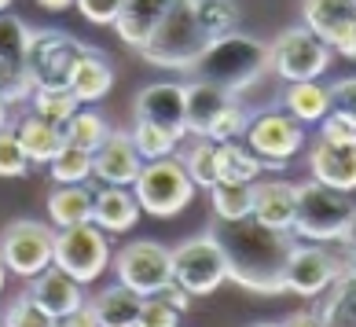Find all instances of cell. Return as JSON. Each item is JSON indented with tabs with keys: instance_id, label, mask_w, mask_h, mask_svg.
I'll list each match as a JSON object with an SVG mask.
<instances>
[{
	"instance_id": "1",
	"label": "cell",
	"mask_w": 356,
	"mask_h": 327,
	"mask_svg": "<svg viewBox=\"0 0 356 327\" xmlns=\"http://www.w3.org/2000/svg\"><path fill=\"white\" fill-rule=\"evenodd\" d=\"M209 232L217 235L228 261V280L254 294H286V265L290 254L298 250L294 232L268 228L254 217L213 221Z\"/></svg>"
},
{
	"instance_id": "2",
	"label": "cell",
	"mask_w": 356,
	"mask_h": 327,
	"mask_svg": "<svg viewBox=\"0 0 356 327\" xmlns=\"http://www.w3.org/2000/svg\"><path fill=\"white\" fill-rule=\"evenodd\" d=\"M268 70H272L268 67V45L257 41V37H250V33H239V30L213 37L206 48V56L195 63V74H199L202 81L217 85L232 96L254 88Z\"/></svg>"
},
{
	"instance_id": "3",
	"label": "cell",
	"mask_w": 356,
	"mask_h": 327,
	"mask_svg": "<svg viewBox=\"0 0 356 327\" xmlns=\"http://www.w3.org/2000/svg\"><path fill=\"white\" fill-rule=\"evenodd\" d=\"M298 188V210H294V232L305 243H341L349 235L356 217L353 191L327 188L320 180H301Z\"/></svg>"
},
{
	"instance_id": "4",
	"label": "cell",
	"mask_w": 356,
	"mask_h": 327,
	"mask_svg": "<svg viewBox=\"0 0 356 327\" xmlns=\"http://www.w3.org/2000/svg\"><path fill=\"white\" fill-rule=\"evenodd\" d=\"M209 41H213V37L202 30L191 0H184V4H177L162 22H158V30L151 33V41L140 48V56H143V63H151L158 70H195V63L206 56Z\"/></svg>"
},
{
	"instance_id": "5",
	"label": "cell",
	"mask_w": 356,
	"mask_h": 327,
	"mask_svg": "<svg viewBox=\"0 0 356 327\" xmlns=\"http://www.w3.org/2000/svg\"><path fill=\"white\" fill-rule=\"evenodd\" d=\"M133 191H136V202L143 214L165 221V217H177L180 210H188L199 188L188 177L184 162L177 154H169V159H158V162H143Z\"/></svg>"
},
{
	"instance_id": "6",
	"label": "cell",
	"mask_w": 356,
	"mask_h": 327,
	"mask_svg": "<svg viewBox=\"0 0 356 327\" xmlns=\"http://www.w3.org/2000/svg\"><path fill=\"white\" fill-rule=\"evenodd\" d=\"M334 51L331 45L323 41V37H316L305 22L301 26H290L283 30L275 41L268 45V67L275 77H283V81H320L331 67Z\"/></svg>"
},
{
	"instance_id": "7",
	"label": "cell",
	"mask_w": 356,
	"mask_h": 327,
	"mask_svg": "<svg viewBox=\"0 0 356 327\" xmlns=\"http://www.w3.org/2000/svg\"><path fill=\"white\" fill-rule=\"evenodd\" d=\"M88 45H81L74 33L56 30V26H41V30H30V51H26V63H30V77L33 88H70V74L81 59V51Z\"/></svg>"
},
{
	"instance_id": "8",
	"label": "cell",
	"mask_w": 356,
	"mask_h": 327,
	"mask_svg": "<svg viewBox=\"0 0 356 327\" xmlns=\"http://www.w3.org/2000/svg\"><path fill=\"white\" fill-rule=\"evenodd\" d=\"M111 261H114V250H111L107 232L99 225H92V221L56 232V261L51 265L63 269L67 276H74L77 283L99 280Z\"/></svg>"
},
{
	"instance_id": "9",
	"label": "cell",
	"mask_w": 356,
	"mask_h": 327,
	"mask_svg": "<svg viewBox=\"0 0 356 327\" xmlns=\"http://www.w3.org/2000/svg\"><path fill=\"white\" fill-rule=\"evenodd\" d=\"M173 280L188 291L191 298H206L228 280V261L213 232L191 235L173 250Z\"/></svg>"
},
{
	"instance_id": "10",
	"label": "cell",
	"mask_w": 356,
	"mask_h": 327,
	"mask_svg": "<svg viewBox=\"0 0 356 327\" xmlns=\"http://www.w3.org/2000/svg\"><path fill=\"white\" fill-rule=\"evenodd\" d=\"M243 140L265 162V169H286L290 159L305 147V125L298 118H290L283 107L280 111H254Z\"/></svg>"
},
{
	"instance_id": "11",
	"label": "cell",
	"mask_w": 356,
	"mask_h": 327,
	"mask_svg": "<svg viewBox=\"0 0 356 327\" xmlns=\"http://www.w3.org/2000/svg\"><path fill=\"white\" fill-rule=\"evenodd\" d=\"M0 257L11 276L33 280L56 261V228L44 221H11L0 235Z\"/></svg>"
},
{
	"instance_id": "12",
	"label": "cell",
	"mask_w": 356,
	"mask_h": 327,
	"mask_svg": "<svg viewBox=\"0 0 356 327\" xmlns=\"http://www.w3.org/2000/svg\"><path fill=\"white\" fill-rule=\"evenodd\" d=\"M114 272L118 283H125L140 298H151L165 283H173V250L154 239H136L114 254Z\"/></svg>"
},
{
	"instance_id": "13",
	"label": "cell",
	"mask_w": 356,
	"mask_h": 327,
	"mask_svg": "<svg viewBox=\"0 0 356 327\" xmlns=\"http://www.w3.org/2000/svg\"><path fill=\"white\" fill-rule=\"evenodd\" d=\"M30 26L15 15H0V99L8 103H30L33 77H30Z\"/></svg>"
},
{
	"instance_id": "14",
	"label": "cell",
	"mask_w": 356,
	"mask_h": 327,
	"mask_svg": "<svg viewBox=\"0 0 356 327\" xmlns=\"http://www.w3.org/2000/svg\"><path fill=\"white\" fill-rule=\"evenodd\" d=\"M353 265V261H349ZM346 272V265L327 250V243H298L286 265V291L298 298H320L334 287V280Z\"/></svg>"
},
{
	"instance_id": "15",
	"label": "cell",
	"mask_w": 356,
	"mask_h": 327,
	"mask_svg": "<svg viewBox=\"0 0 356 327\" xmlns=\"http://www.w3.org/2000/svg\"><path fill=\"white\" fill-rule=\"evenodd\" d=\"M301 22L341 59H356V0H301Z\"/></svg>"
},
{
	"instance_id": "16",
	"label": "cell",
	"mask_w": 356,
	"mask_h": 327,
	"mask_svg": "<svg viewBox=\"0 0 356 327\" xmlns=\"http://www.w3.org/2000/svg\"><path fill=\"white\" fill-rule=\"evenodd\" d=\"M143 169V159L133 143V133H122V129H114V133L99 143L96 151H92V177L99 180V184H118V188H133L136 177Z\"/></svg>"
},
{
	"instance_id": "17",
	"label": "cell",
	"mask_w": 356,
	"mask_h": 327,
	"mask_svg": "<svg viewBox=\"0 0 356 327\" xmlns=\"http://www.w3.org/2000/svg\"><path fill=\"white\" fill-rule=\"evenodd\" d=\"M184 103H188V85L180 81H154L143 85L133 99V118L136 122H154L173 133L188 136V122H184Z\"/></svg>"
},
{
	"instance_id": "18",
	"label": "cell",
	"mask_w": 356,
	"mask_h": 327,
	"mask_svg": "<svg viewBox=\"0 0 356 327\" xmlns=\"http://www.w3.org/2000/svg\"><path fill=\"white\" fill-rule=\"evenodd\" d=\"M26 294H30L51 320L74 317L77 309H85V283H77L74 276H67V272L56 269V265L37 272L30 280V287H26Z\"/></svg>"
},
{
	"instance_id": "19",
	"label": "cell",
	"mask_w": 356,
	"mask_h": 327,
	"mask_svg": "<svg viewBox=\"0 0 356 327\" xmlns=\"http://www.w3.org/2000/svg\"><path fill=\"white\" fill-rule=\"evenodd\" d=\"M309 173L327 188L338 191H356V143H327L316 140L309 151Z\"/></svg>"
},
{
	"instance_id": "20",
	"label": "cell",
	"mask_w": 356,
	"mask_h": 327,
	"mask_svg": "<svg viewBox=\"0 0 356 327\" xmlns=\"http://www.w3.org/2000/svg\"><path fill=\"white\" fill-rule=\"evenodd\" d=\"M177 4H184V0H125L122 15L114 22V33L122 37V45L140 51L151 41V33L158 30V22H162Z\"/></svg>"
},
{
	"instance_id": "21",
	"label": "cell",
	"mask_w": 356,
	"mask_h": 327,
	"mask_svg": "<svg viewBox=\"0 0 356 327\" xmlns=\"http://www.w3.org/2000/svg\"><path fill=\"white\" fill-rule=\"evenodd\" d=\"M140 202L133 188H118V184H103L92 195V225H99L107 235H122L133 232L140 221Z\"/></svg>"
},
{
	"instance_id": "22",
	"label": "cell",
	"mask_w": 356,
	"mask_h": 327,
	"mask_svg": "<svg viewBox=\"0 0 356 327\" xmlns=\"http://www.w3.org/2000/svg\"><path fill=\"white\" fill-rule=\"evenodd\" d=\"M294 210H298V188L286 180H257L254 184V221L268 228L290 232L294 228Z\"/></svg>"
},
{
	"instance_id": "23",
	"label": "cell",
	"mask_w": 356,
	"mask_h": 327,
	"mask_svg": "<svg viewBox=\"0 0 356 327\" xmlns=\"http://www.w3.org/2000/svg\"><path fill=\"white\" fill-rule=\"evenodd\" d=\"M15 136H19L22 151L30 154L33 166H48L63 147H67V133H63V125L48 122V118L33 114V111H26L15 122Z\"/></svg>"
},
{
	"instance_id": "24",
	"label": "cell",
	"mask_w": 356,
	"mask_h": 327,
	"mask_svg": "<svg viewBox=\"0 0 356 327\" xmlns=\"http://www.w3.org/2000/svg\"><path fill=\"white\" fill-rule=\"evenodd\" d=\"M111 88H114V63L99 48H85L70 74V93L81 99V107H88V103L111 96Z\"/></svg>"
},
{
	"instance_id": "25",
	"label": "cell",
	"mask_w": 356,
	"mask_h": 327,
	"mask_svg": "<svg viewBox=\"0 0 356 327\" xmlns=\"http://www.w3.org/2000/svg\"><path fill=\"white\" fill-rule=\"evenodd\" d=\"M235 96L209 81H191L188 85V103H184V122H188V136H209V129L217 125V118L224 114Z\"/></svg>"
},
{
	"instance_id": "26",
	"label": "cell",
	"mask_w": 356,
	"mask_h": 327,
	"mask_svg": "<svg viewBox=\"0 0 356 327\" xmlns=\"http://www.w3.org/2000/svg\"><path fill=\"white\" fill-rule=\"evenodd\" d=\"M140 305H143V298L136 291H129L125 283L103 287L92 302H85V309L92 312V320H96L99 327H136Z\"/></svg>"
},
{
	"instance_id": "27",
	"label": "cell",
	"mask_w": 356,
	"mask_h": 327,
	"mask_svg": "<svg viewBox=\"0 0 356 327\" xmlns=\"http://www.w3.org/2000/svg\"><path fill=\"white\" fill-rule=\"evenodd\" d=\"M265 162L246 147V140L217 143V184H257Z\"/></svg>"
},
{
	"instance_id": "28",
	"label": "cell",
	"mask_w": 356,
	"mask_h": 327,
	"mask_svg": "<svg viewBox=\"0 0 356 327\" xmlns=\"http://www.w3.org/2000/svg\"><path fill=\"white\" fill-rule=\"evenodd\" d=\"M283 111L301 125H320L331 111V85L323 81H290L283 93Z\"/></svg>"
},
{
	"instance_id": "29",
	"label": "cell",
	"mask_w": 356,
	"mask_h": 327,
	"mask_svg": "<svg viewBox=\"0 0 356 327\" xmlns=\"http://www.w3.org/2000/svg\"><path fill=\"white\" fill-rule=\"evenodd\" d=\"M92 191L88 184H56V191L48 195L44 210L48 221L56 228H74V225H85L92 221Z\"/></svg>"
},
{
	"instance_id": "30",
	"label": "cell",
	"mask_w": 356,
	"mask_h": 327,
	"mask_svg": "<svg viewBox=\"0 0 356 327\" xmlns=\"http://www.w3.org/2000/svg\"><path fill=\"white\" fill-rule=\"evenodd\" d=\"M316 312L323 327H356V265H346V272L327 291V302Z\"/></svg>"
},
{
	"instance_id": "31",
	"label": "cell",
	"mask_w": 356,
	"mask_h": 327,
	"mask_svg": "<svg viewBox=\"0 0 356 327\" xmlns=\"http://www.w3.org/2000/svg\"><path fill=\"white\" fill-rule=\"evenodd\" d=\"M129 133H133V143H136L143 162H158V159L177 154L180 140H184L180 133H173V129H165V125H154V122H133Z\"/></svg>"
},
{
	"instance_id": "32",
	"label": "cell",
	"mask_w": 356,
	"mask_h": 327,
	"mask_svg": "<svg viewBox=\"0 0 356 327\" xmlns=\"http://www.w3.org/2000/svg\"><path fill=\"white\" fill-rule=\"evenodd\" d=\"M177 159L184 162L188 177L195 180V188H213L217 184V143L206 140V136H195L188 147H180Z\"/></svg>"
},
{
	"instance_id": "33",
	"label": "cell",
	"mask_w": 356,
	"mask_h": 327,
	"mask_svg": "<svg viewBox=\"0 0 356 327\" xmlns=\"http://www.w3.org/2000/svg\"><path fill=\"white\" fill-rule=\"evenodd\" d=\"M209 206L217 221H243L254 214V184H213Z\"/></svg>"
},
{
	"instance_id": "34",
	"label": "cell",
	"mask_w": 356,
	"mask_h": 327,
	"mask_svg": "<svg viewBox=\"0 0 356 327\" xmlns=\"http://www.w3.org/2000/svg\"><path fill=\"white\" fill-rule=\"evenodd\" d=\"M63 133H67V143H74V147H85V151H96L103 140H107L114 129L111 122L103 118L99 111H92V107H81L67 125H63Z\"/></svg>"
},
{
	"instance_id": "35",
	"label": "cell",
	"mask_w": 356,
	"mask_h": 327,
	"mask_svg": "<svg viewBox=\"0 0 356 327\" xmlns=\"http://www.w3.org/2000/svg\"><path fill=\"white\" fill-rule=\"evenodd\" d=\"M48 177H51V184H88L92 180V151L67 143L48 162Z\"/></svg>"
},
{
	"instance_id": "36",
	"label": "cell",
	"mask_w": 356,
	"mask_h": 327,
	"mask_svg": "<svg viewBox=\"0 0 356 327\" xmlns=\"http://www.w3.org/2000/svg\"><path fill=\"white\" fill-rule=\"evenodd\" d=\"M30 111L48 118V122H56V125H67L70 118L81 111V99H77L70 88H33Z\"/></svg>"
},
{
	"instance_id": "37",
	"label": "cell",
	"mask_w": 356,
	"mask_h": 327,
	"mask_svg": "<svg viewBox=\"0 0 356 327\" xmlns=\"http://www.w3.org/2000/svg\"><path fill=\"white\" fill-rule=\"evenodd\" d=\"M191 8L209 37H224L239 26V4L235 0H191Z\"/></svg>"
},
{
	"instance_id": "38",
	"label": "cell",
	"mask_w": 356,
	"mask_h": 327,
	"mask_svg": "<svg viewBox=\"0 0 356 327\" xmlns=\"http://www.w3.org/2000/svg\"><path fill=\"white\" fill-rule=\"evenodd\" d=\"M0 324H4V327H56V320H51L30 294L11 298L8 309L0 312Z\"/></svg>"
},
{
	"instance_id": "39",
	"label": "cell",
	"mask_w": 356,
	"mask_h": 327,
	"mask_svg": "<svg viewBox=\"0 0 356 327\" xmlns=\"http://www.w3.org/2000/svg\"><path fill=\"white\" fill-rule=\"evenodd\" d=\"M30 154L22 151V143L15 136V129H0V177L4 180H19L30 173Z\"/></svg>"
},
{
	"instance_id": "40",
	"label": "cell",
	"mask_w": 356,
	"mask_h": 327,
	"mask_svg": "<svg viewBox=\"0 0 356 327\" xmlns=\"http://www.w3.org/2000/svg\"><path fill=\"white\" fill-rule=\"evenodd\" d=\"M250 118H254V111H246L239 99H232L228 107H224V114L217 118V125L209 129V136H206V140H213V143L243 140V136H246V129H250Z\"/></svg>"
},
{
	"instance_id": "41",
	"label": "cell",
	"mask_w": 356,
	"mask_h": 327,
	"mask_svg": "<svg viewBox=\"0 0 356 327\" xmlns=\"http://www.w3.org/2000/svg\"><path fill=\"white\" fill-rule=\"evenodd\" d=\"M136 327H180V312L169 305L162 294H151V298H143V305H140Z\"/></svg>"
},
{
	"instance_id": "42",
	"label": "cell",
	"mask_w": 356,
	"mask_h": 327,
	"mask_svg": "<svg viewBox=\"0 0 356 327\" xmlns=\"http://www.w3.org/2000/svg\"><path fill=\"white\" fill-rule=\"evenodd\" d=\"M320 140H327V143H356V118H349V114H341V111H327L323 114V122H320Z\"/></svg>"
},
{
	"instance_id": "43",
	"label": "cell",
	"mask_w": 356,
	"mask_h": 327,
	"mask_svg": "<svg viewBox=\"0 0 356 327\" xmlns=\"http://www.w3.org/2000/svg\"><path fill=\"white\" fill-rule=\"evenodd\" d=\"M125 0H74V8L81 11V19L92 26H114L122 15Z\"/></svg>"
},
{
	"instance_id": "44",
	"label": "cell",
	"mask_w": 356,
	"mask_h": 327,
	"mask_svg": "<svg viewBox=\"0 0 356 327\" xmlns=\"http://www.w3.org/2000/svg\"><path fill=\"white\" fill-rule=\"evenodd\" d=\"M331 107L356 118V77H341V81L331 85Z\"/></svg>"
},
{
	"instance_id": "45",
	"label": "cell",
	"mask_w": 356,
	"mask_h": 327,
	"mask_svg": "<svg viewBox=\"0 0 356 327\" xmlns=\"http://www.w3.org/2000/svg\"><path fill=\"white\" fill-rule=\"evenodd\" d=\"M158 294H162L165 302L177 309V312H188V309H191V294L184 291V287H180L177 280H173V283H165V287H162V291H158Z\"/></svg>"
},
{
	"instance_id": "46",
	"label": "cell",
	"mask_w": 356,
	"mask_h": 327,
	"mask_svg": "<svg viewBox=\"0 0 356 327\" xmlns=\"http://www.w3.org/2000/svg\"><path fill=\"white\" fill-rule=\"evenodd\" d=\"M283 327H323V320H320V312L301 309V312H290V317L283 320Z\"/></svg>"
},
{
	"instance_id": "47",
	"label": "cell",
	"mask_w": 356,
	"mask_h": 327,
	"mask_svg": "<svg viewBox=\"0 0 356 327\" xmlns=\"http://www.w3.org/2000/svg\"><path fill=\"white\" fill-rule=\"evenodd\" d=\"M56 327H99V324L92 320V312H88V309H77L74 317H63V320H56Z\"/></svg>"
},
{
	"instance_id": "48",
	"label": "cell",
	"mask_w": 356,
	"mask_h": 327,
	"mask_svg": "<svg viewBox=\"0 0 356 327\" xmlns=\"http://www.w3.org/2000/svg\"><path fill=\"white\" fill-rule=\"evenodd\" d=\"M341 243H346V250H349V261L356 265V217H353V225H349V235H346V239H341Z\"/></svg>"
},
{
	"instance_id": "49",
	"label": "cell",
	"mask_w": 356,
	"mask_h": 327,
	"mask_svg": "<svg viewBox=\"0 0 356 327\" xmlns=\"http://www.w3.org/2000/svg\"><path fill=\"white\" fill-rule=\"evenodd\" d=\"M44 11H67V8H74V0H37Z\"/></svg>"
},
{
	"instance_id": "50",
	"label": "cell",
	"mask_w": 356,
	"mask_h": 327,
	"mask_svg": "<svg viewBox=\"0 0 356 327\" xmlns=\"http://www.w3.org/2000/svg\"><path fill=\"white\" fill-rule=\"evenodd\" d=\"M4 283H8V265H4V257H0V294H4Z\"/></svg>"
},
{
	"instance_id": "51",
	"label": "cell",
	"mask_w": 356,
	"mask_h": 327,
	"mask_svg": "<svg viewBox=\"0 0 356 327\" xmlns=\"http://www.w3.org/2000/svg\"><path fill=\"white\" fill-rule=\"evenodd\" d=\"M0 129H8V103L0 99Z\"/></svg>"
},
{
	"instance_id": "52",
	"label": "cell",
	"mask_w": 356,
	"mask_h": 327,
	"mask_svg": "<svg viewBox=\"0 0 356 327\" xmlns=\"http://www.w3.org/2000/svg\"><path fill=\"white\" fill-rule=\"evenodd\" d=\"M254 327H283V324H254Z\"/></svg>"
},
{
	"instance_id": "53",
	"label": "cell",
	"mask_w": 356,
	"mask_h": 327,
	"mask_svg": "<svg viewBox=\"0 0 356 327\" xmlns=\"http://www.w3.org/2000/svg\"><path fill=\"white\" fill-rule=\"evenodd\" d=\"M8 4H11V0H0V11H4V8H8Z\"/></svg>"
},
{
	"instance_id": "54",
	"label": "cell",
	"mask_w": 356,
	"mask_h": 327,
	"mask_svg": "<svg viewBox=\"0 0 356 327\" xmlns=\"http://www.w3.org/2000/svg\"><path fill=\"white\" fill-rule=\"evenodd\" d=\"M0 327H4V324H0Z\"/></svg>"
}]
</instances>
